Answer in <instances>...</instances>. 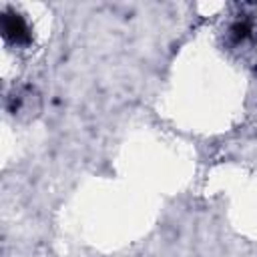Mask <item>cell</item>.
Returning <instances> with one entry per match:
<instances>
[{"label":"cell","instance_id":"1","mask_svg":"<svg viewBox=\"0 0 257 257\" xmlns=\"http://www.w3.org/2000/svg\"><path fill=\"white\" fill-rule=\"evenodd\" d=\"M2 30H4V38L12 44H28L30 42V28L18 12H10V10L4 12Z\"/></svg>","mask_w":257,"mask_h":257}]
</instances>
